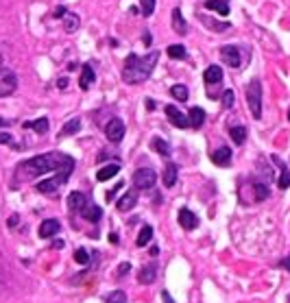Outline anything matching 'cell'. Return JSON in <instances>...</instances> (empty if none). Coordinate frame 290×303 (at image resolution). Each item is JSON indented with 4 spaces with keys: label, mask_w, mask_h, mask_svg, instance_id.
Here are the masks:
<instances>
[{
    "label": "cell",
    "mask_w": 290,
    "mask_h": 303,
    "mask_svg": "<svg viewBox=\"0 0 290 303\" xmlns=\"http://www.w3.org/2000/svg\"><path fill=\"white\" fill-rule=\"evenodd\" d=\"M72 168H75V160L65 153H59V150L37 155L20 166V170H24V177H39L46 173H70L72 175Z\"/></svg>",
    "instance_id": "1"
},
{
    "label": "cell",
    "mask_w": 290,
    "mask_h": 303,
    "mask_svg": "<svg viewBox=\"0 0 290 303\" xmlns=\"http://www.w3.org/2000/svg\"><path fill=\"white\" fill-rule=\"evenodd\" d=\"M157 59H160V52L157 50H151L149 55H144V57H137V55L131 52V55L124 59V65H122L124 83H131V85L144 83L151 74H153Z\"/></svg>",
    "instance_id": "2"
},
{
    "label": "cell",
    "mask_w": 290,
    "mask_h": 303,
    "mask_svg": "<svg viewBox=\"0 0 290 303\" xmlns=\"http://www.w3.org/2000/svg\"><path fill=\"white\" fill-rule=\"evenodd\" d=\"M247 103H249V109H251L253 118H262V83L258 79H253L251 83L247 85Z\"/></svg>",
    "instance_id": "3"
},
{
    "label": "cell",
    "mask_w": 290,
    "mask_h": 303,
    "mask_svg": "<svg viewBox=\"0 0 290 303\" xmlns=\"http://www.w3.org/2000/svg\"><path fill=\"white\" fill-rule=\"evenodd\" d=\"M68 179H70V173H57L55 177H50V179L39 181L37 186H35V190H37L39 194H55Z\"/></svg>",
    "instance_id": "4"
},
{
    "label": "cell",
    "mask_w": 290,
    "mask_h": 303,
    "mask_svg": "<svg viewBox=\"0 0 290 303\" xmlns=\"http://www.w3.org/2000/svg\"><path fill=\"white\" fill-rule=\"evenodd\" d=\"M18 88V77L9 68H0V98L11 96Z\"/></svg>",
    "instance_id": "5"
},
{
    "label": "cell",
    "mask_w": 290,
    "mask_h": 303,
    "mask_svg": "<svg viewBox=\"0 0 290 303\" xmlns=\"http://www.w3.org/2000/svg\"><path fill=\"white\" fill-rule=\"evenodd\" d=\"M155 181H157V175H155V170H151V168H140L133 175V183H135L137 190H151V188H155Z\"/></svg>",
    "instance_id": "6"
},
{
    "label": "cell",
    "mask_w": 290,
    "mask_h": 303,
    "mask_svg": "<svg viewBox=\"0 0 290 303\" xmlns=\"http://www.w3.org/2000/svg\"><path fill=\"white\" fill-rule=\"evenodd\" d=\"M124 122L120 120V118H111V120L105 124V135H107V140L109 142H122V137H124Z\"/></svg>",
    "instance_id": "7"
},
{
    "label": "cell",
    "mask_w": 290,
    "mask_h": 303,
    "mask_svg": "<svg viewBox=\"0 0 290 303\" xmlns=\"http://www.w3.org/2000/svg\"><path fill=\"white\" fill-rule=\"evenodd\" d=\"M221 57L223 61H225V65H229V68H240V50L236 48V46H223L221 48Z\"/></svg>",
    "instance_id": "8"
},
{
    "label": "cell",
    "mask_w": 290,
    "mask_h": 303,
    "mask_svg": "<svg viewBox=\"0 0 290 303\" xmlns=\"http://www.w3.org/2000/svg\"><path fill=\"white\" fill-rule=\"evenodd\" d=\"M177 218H179V225L186 229V232H192V229H196L199 227V218H196V214L194 212H190V209H179V216H177Z\"/></svg>",
    "instance_id": "9"
},
{
    "label": "cell",
    "mask_w": 290,
    "mask_h": 303,
    "mask_svg": "<svg viewBox=\"0 0 290 303\" xmlns=\"http://www.w3.org/2000/svg\"><path fill=\"white\" fill-rule=\"evenodd\" d=\"M166 116H168V122L175 124V127H179V129L188 127V116H183L175 105H166Z\"/></svg>",
    "instance_id": "10"
},
{
    "label": "cell",
    "mask_w": 290,
    "mask_h": 303,
    "mask_svg": "<svg viewBox=\"0 0 290 303\" xmlns=\"http://www.w3.org/2000/svg\"><path fill=\"white\" fill-rule=\"evenodd\" d=\"M157 277V264L155 262H151V264L147 266H142V271L137 273V281H140L142 286H149V284H153Z\"/></svg>",
    "instance_id": "11"
},
{
    "label": "cell",
    "mask_w": 290,
    "mask_h": 303,
    "mask_svg": "<svg viewBox=\"0 0 290 303\" xmlns=\"http://www.w3.org/2000/svg\"><path fill=\"white\" fill-rule=\"evenodd\" d=\"M61 232V222L57 218H50V220H44L42 225H39V238H50V236H55Z\"/></svg>",
    "instance_id": "12"
},
{
    "label": "cell",
    "mask_w": 290,
    "mask_h": 303,
    "mask_svg": "<svg viewBox=\"0 0 290 303\" xmlns=\"http://www.w3.org/2000/svg\"><path fill=\"white\" fill-rule=\"evenodd\" d=\"M135 205H137V192H135V190H129V192L116 203L118 212H131Z\"/></svg>",
    "instance_id": "13"
},
{
    "label": "cell",
    "mask_w": 290,
    "mask_h": 303,
    "mask_svg": "<svg viewBox=\"0 0 290 303\" xmlns=\"http://www.w3.org/2000/svg\"><path fill=\"white\" fill-rule=\"evenodd\" d=\"M212 162L216 166H229L232 164V148L229 146H221L212 153Z\"/></svg>",
    "instance_id": "14"
},
{
    "label": "cell",
    "mask_w": 290,
    "mask_h": 303,
    "mask_svg": "<svg viewBox=\"0 0 290 303\" xmlns=\"http://www.w3.org/2000/svg\"><path fill=\"white\" fill-rule=\"evenodd\" d=\"M203 79H205V85H209V88H216V85L223 81L221 65H209V68L205 70V74H203Z\"/></svg>",
    "instance_id": "15"
},
{
    "label": "cell",
    "mask_w": 290,
    "mask_h": 303,
    "mask_svg": "<svg viewBox=\"0 0 290 303\" xmlns=\"http://www.w3.org/2000/svg\"><path fill=\"white\" fill-rule=\"evenodd\" d=\"M173 31L177 33V35H186L188 33V22L183 20V16H181V9L177 7V9H173Z\"/></svg>",
    "instance_id": "16"
},
{
    "label": "cell",
    "mask_w": 290,
    "mask_h": 303,
    "mask_svg": "<svg viewBox=\"0 0 290 303\" xmlns=\"http://www.w3.org/2000/svg\"><path fill=\"white\" fill-rule=\"evenodd\" d=\"M203 122H205V111H203L201 107H192L188 114V124L192 129H201Z\"/></svg>",
    "instance_id": "17"
},
{
    "label": "cell",
    "mask_w": 290,
    "mask_h": 303,
    "mask_svg": "<svg viewBox=\"0 0 290 303\" xmlns=\"http://www.w3.org/2000/svg\"><path fill=\"white\" fill-rule=\"evenodd\" d=\"M177 177H179V166L177 164H166V168H164V186L173 188L177 183Z\"/></svg>",
    "instance_id": "18"
},
{
    "label": "cell",
    "mask_w": 290,
    "mask_h": 303,
    "mask_svg": "<svg viewBox=\"0 0 290 303\" xmlns=\"http://www.w3.org/2000/svg\"><path fill=\"white\" fill-rule=\"evenodd\" d=\"M81 216L85 220H90V222H98L103 218V209L98 207V205H92V203H88L83 209H81Z\"/></svg>",
    "instance_id": "19"
},
{
    "label": "cell",
    "mask_w": 290,
    "mask_h": 303,
    "mask_svg": "<svg viewBox=\"0 0 290 303\" xmlns=\"http://www.w3.org/2000/svg\"><path fill=\"white\" fill-rule=\"evenodd\" d=\"M94 81H96L94 70H92V65L85 63V65H83V72H81V81H79V85H81V90H83V92H88Z\"/></svg>",
    "instance_id": "20"
},
{
    "label": "cell",
    "mask_w": 290,
    "mask_h": 303,
    "mask_svg": "<svg viewBox=\"0 0 290 303\" xmlns=\"http://www.w3.org/2000/svg\"><path fill=\"white\" fill-rule=\"evenodd\" d=\"M85 205H88V203H85V194H81V192H70L68 194V207H70V212H81Z\"/></svg>",
    "instance_id": "21"
},
{
    "label": "cell",
    "mask_w": 290,
    "mask_h": 303,
    "mask_svg": "<svg viewBox=\"0 0 290 303\" xmlns=\"http://www.w3.org/2000/svg\"><path fill=\"white\" fill-rule=\"evenodd\" d=\"M273 162H275V164H277V166L281 168V175H279V181H277V188H279V190H286V188H290V170H288V168L284 166V162H281V160H279V157H277V155H275V157H273Z\"/></svg>",
    "instance_id": "22"
},
{
    "label": "cell",
    "mask_w": 290,
    "mask_h": 303,
    "mask_svg": "<svg viewBox=\"0 0 290 303\" xmlns=\"http://www.w3.org/2000/svg\"><path fill=\"white\" fill-rule=\"evenodd\" d=\"M151 148H153L155 153H160L162 157H170V144L166 140H162V137H153V140H151Z\"/></svg>",
    "instance_id": "23"
},
{
    "label": "cell",
    "mask_w": 290,
    "mask_h": 303,
    "mask_svg": "<svg viewBox=\"0 0 290 303\" xmlns=\"http://www.w3.org/2000/svg\"><path fill=\"white\" fill-rule=\"evenodd\" d=\"M205 9L216 11L219 16H227V13H229V5H227V0H205Z\"/></svg>",
    "instance_id": "24"
},
{
    "label": "cell",
    "mask_w": 290,
    "mask_h": 303,
    "mask_svg": "<svg viewBox=\"0 0 290 303\" xmlns=\"http://www.w3.org/2000/svg\"><path fill=\"white\" fill-rule=\"evenodd\" d=\"M118 170H120V166H118V164H109V166H103V168L96 173V179H98V181H107V179H111V177L118 175Z\"/></svg>",
    "instance_id": "25"
},
{
    "label": "cell",
    "mask_w": 290,
    "mask_h": 303,
    "mask_svg": "<svg viewBox=\"0 0 290 303\" xmlns=\"http://www.w3.org/2000/svg\"><path fill=\"white\" fill-rule=\"evenodd\" d=\"M22 127L24 129H33V131H37L39 135H44L46 131H48V118H37V120H33V122H24Z\"/></svg>",
    "instance_id": "26"
},
{
    "label": "cell",
    "mask_w": 290,
    "mask_h": 303,
    "mask_svg": "<svg viewBox=\"0 0 290 303\" xmlns=\"http://www.w3.org/2000/svg\"><path fill=\"white\" fill-rule=\"evenodd\" d=\"M79 24H81V20H79L77 13H65L63 16V29L68 31V33H77L79 31Z\"/></svg>",
    "instance_id": "27"
},
{
    "label": "cell",
    "mask_w": 290,
    "mask_h": 303,
    "mask_svg": "<svg viewBox=\"0 0 290 303\" xmlns=\"http://www.w3.org/2000/svg\"><path fill=\"white\" fill-rule=\"evenodd\" d=\"M79 129H81V120H79V118H72V120L68 124H63V129L59 131V137L75 135V133H79Z\"/></svg>",
    "instance_id": "28"
},
{
    "label": "cell",
    "mask_w": 290,
    "mask_h": 303,
    "mask_svg": "<svg viewBox=\"0 0 290 303\" xmlns=\"http://www.w3.org/2000/svg\"><path fill=\"white\" fill-rule=\"evenodd\" d=\"M151 240H153V227H151V225H144V227L140 229V234H137L135 245H137V247H147Z\"/></svg>",
    "instance_id": "29"
},
{
    "label": "cell",
    "mask_w": 290,
    "mask_h": 303,
    "mask_svg": "<svg viewBox=\"0 0 290 303\" xmlns=\"http://www.w3.org/2000/svg\"><path fill=\"white\" fill-rule=\"evenodd\" d=\"M229 135H232V140L238 144V146H242L245 140H247V129L245 127H232L229 129Z\"/></svg>",
    "instance_id": "30"
},
{
    "label": "cell",
    "mask_w": 290,
    "mask_h": 303,
    "mask_svg": "<svg viewBox=\"0 0 290 303\" xmlns=\"http://www.w3.org/2000/svg\"><path fill=\"white\" fill-rule=\"evenodd\" d=\"M170 94H173V98L175 101H179V103H183V101H188V88L186 85H173L170 88Z\"/></svg>",
    "instance_id": "31"
},
{
    "label": "cell",
    "mask_w": 290,
    "mask_h": 303,
    "mask_svg": "<svg viewBox=\"0 0 290 303\" xmlns=\"http://www.w3.org/2000/svg\"><path fill=\"white\" fill-rule=\"evenodd\" d=\"M168 57L170 59H186L188 52L181 44H173V46H168Z\"/></svg>",
    "instance_id": "32"
},
{
    "label": "cell",
    "mask_w": 290,
    "mask_h": 303,
    "mask_svg": "<svg viewBox=\"0 0 290 303\" xmlns=\"http://www.w3.org/2000/svg\"><path fill=\"white\" fill-rule=\"evenodd\" d=\"M253 190H255V201H264L271 196V192H268V188L264 183H253Z\"/></svg>",
    "instance_id": "33"
},
{
    "label": "cell",
    "mask_w": 290,
    "mask_h": 303,
    "mask_svg": "<svg viewBox=\"0 0 290 303\" xmlns=\"http://www.w3.org/2000/svg\"><path fill=\"white\" fill-rule=\"evenodd\" d=\"M105 303H127V294L122 290H114L105 297Z\"/></svg>",
    "instance_id": "34"
},
{
    "label": "cell",
    "mask_w": 290,
    "mask_h": 303,
    "mask_svg": "<svg viewBox=\"0 0 290 303\" xmlns=\"http://www.w3.org/2000/svg\"><path fill=\"white\" fill-rule=\"evenodd\" d=\"M140 5H142V16L144 18H149V16H153V11H155V0H140Z\"/></svg>",
    "instance_id": "35"
},
{
    "label": "cell",
    "mask_w": 290,
    "mask_h": 303,
    "mask_svg": "<svg viewBox=\"0 0 290 303\" xmlns=\"http://www.w3.org/2000/svg\"><path fill=\"white\" fill-rule=\"evenodd\" d=\"M75 262H79V264H90V251H88V249H77V251H75Z\"/></svg>",
    "instance_id": "36"
},
{
    "label": "cell",
    "mask_w": 290,
    "mask_h": 303,
    "mask_svg": "<svg viewBox=\"0 0 290 303\" xmlns=\"http://www.w3.org/2000/svg\"><path fill=\"white\" fill-rule=\"evenodd\" d=\"M234 92L232 90H225V94H223V107L225 109H232L234 107Z\"/></svg>",
    "instance_id": "37"
},
{
    "label": "cell",
    "mask_w": 290,
    "mask_h": 303,
    "mask_svg": "<svg viewBox=\"0 0 290 303\" xmlns=\"http://www.w3.org/2000/svg\"><path fill=\"white\" fill-rule=\"evenodd\" d=\"M0 144H13L11 135H9V133H5V131H0Z\"/></svg>",
    "instance_id": "38"
},
{
    "label": "cell",
    "mask_w": 290,
    "mask_h": 303,
    "mask_svg": "<svg viewBox=\"0 0 290 303\" xmlns=\"http://www.w3.org/2000/svg\"><path fill=\"white\" fill-rule=\"evenodd\" d=\"M122 186H124V183H122V181H120V183H116V186H114V188H111V190H109V194H107V199H109V201H111V199H114V194H116V192H118V190H120Z\"/></svg>",
    "instance_id": "39"
},
{
    "label": "cell",
    "mask_w": 290,
    "mask_h": 303,
    "mask_svg": "<svg viewBox=\"0 0 290 303\" xmlns=\"http://www.w3.org/2000/svg\"><path fill=\"white\" fill-rule=\"evenodd\" d=\"M65 13H68V9H65V7H57V9H55V13H52V16H55V18H63Z\"/></svg>",
    "instance_id": "40"
},
{
    "label": "cell",
    "mask_w": 290,
    "mask_h": 303,
    "mask_svg": "<svg viewBox=\"0 0 290 303\" xmlns=\"http://www.w3.org/2000/svg\"><path fill=\"white\" fill-rule=\"evenodd\" d=\"M129 271H131V266H129V264H120V266H118V271H116V273L122 277V275H124V273H129Z\"/></svg>",
    "instance_id": "41"
},
{
    "label": "cell",
    "mask_w": 290,
    "mask_h": 303,
    "mask_svg": "<svg viewBox=\"0 0 290 303\" xmlns=\"http://www.w3.org/2000/svg\"><path fill=\"white\" fill-rule=\"evenodd\" d=\"M68 83H70L68 79H65V77H61V79H59V81H57V88H59V90H65V88H68Z\"/></svg>",
    "instance_id": "42"
},
{
    "label": "cell",
    "mask_w": 290,
    "mask_h": 303,
    "mask_svg": "<svg viewBox=\"0 0 290 303\" xmlns=\"http://www.w3.org/2000/svg\"><path fill=\"white\" fill-rule=\"evenodd\" d=\"M18 222H20V216L16 214V216H11V218H9V227L13 229V227H18Z\"/></svg>",
    "instance_id": "43"
},
{
    "label": "cell",
    "mask_w": 290,
    "mask_h": 303,
    "mask_svg": "<svg viewBox=\"0 0 290 303\" xmlns=\"http://www.w3.org/2000/svg\"><path fill=\"white\" fill-rule=\"evenodd\" d=\"M162 299H164V303H175L173 297L168 294V290H162Z\"/></svg>",
    "instance_id": "44"
},
{
    "label": "cell",
    "mask_w": 290,
    "mask_h": 303,
    "mask_svg": "<svg viewBox=\"0 0 290 303\" xmlns=\"http://www.w3.org/2000/svg\"><path fill=\"white\" fill-rule=\"evenodd\" d=\"M279 266H284L286 271H290V255H288V258H284V260H281V264H279Z\"/></svg>",
    "instance_id": "45"
},
{
    "label": "cell",
    "mask_w": 290,
    "mask_h": 303,
    "mask_svg": "<svg viewBox=\"0 0 290 303\" xmlns=\"http://www.w3.org/2000/svg\"><path fill=\"white\" fill-rule=\"evenodd\" d=\"M109 242H111V245H118V236L116 234H109Z\"/></svg>",
    "instance_id": "46"
},
{
    "label": "cell",
    "mask_w": 290,
    "mask_h": 303,
    "mask_svg": "<svg viewBox=\"0 0 290 303\" xmlns=\"http://www.w3.org/2000/svg\"><path fill=\"white\" fill-rule=\"evenodd\" d=\"M153 107H155V103H153V101H151V98H147V109L151 111V109H153Z\"/></svg>",
    "instance_id": "47"
},
{
    "label": "cell",
    "mask_w": 290,
    "mask_h": 303,
    "mask_svg": "<svg viewBox=\"0 0 290 303\" xmlns=\"http://www.w3.org/2000/svg\"><path fill=\"white\" fill-rule=\"evenodd\" d=\"M157 253H160V249H157V247H151V255H153V258H155Z\"/></svg>",
    "instance_id": "48"
},
{
    "label": "cell",
    "mask_w": 290,
    "mask_h": 303,
    "mask_svg": "<svg viewBox=\"0 0 290 303\" xmlns=\"http://www.w3.org/2000/svg\"><path fill=\"white\" fill-rule=\"evenodd\" d=\"M0 68H3V52H0Z\"/></svg>",
    "instance_id": "49"
},
{
    "label": "cell",
    "mask_w": 290,
    "mask_h": 303,
    "mask_svg": "<svg viewBox=\"0 0 290 303\" xmlns=\"http://www.w3.org/2000/svg\"><path fill=\"white\" fill-rule=\"evenodd\" d=\"M3 124H7V120H0V127H3Z\"/></svg>",
    "instance_id": "50"
},
{
    "label": "cell",
    "mask_w": 290,
    "mask_h": 303,
    "mask_svg": "<svg viewBox=\"0 0 290 303\" xmlns=\"http://www.w3.org/2000/svg\"><path fill=\"white\" fill-rule=\"evenodd\" d=\"M288 120H290V109H288Z\"/></svg>",
    "instance_id": "51"
}]
</instances>
